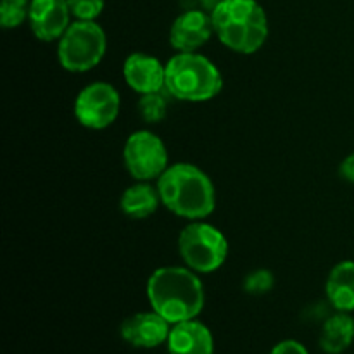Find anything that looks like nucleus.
<instances>
[{
	"mask_svg": "<svg viewBox=\"0 0 354 354\" xmlns=\"http://www.w3.org/2000/svg\"><path fill=\"white\" fill-rule=\"evenodd\" d=\"M152 310L169 324L194 320L204 308V287L196 272L182 266H162L147 280Z\"/></svg>",
	"mask_w": 354,
	"mask_h": 354,
	"instance_id": "obj_1",
	"label": "nucleus"
},
{
	"mask_svg": "<svg viewBox=\"0 0 354 354\" xmlns=\"http://www.w3.org/2000/svg\"><path fill=\"white\" fill-rule=\"evenodd\" d=\"M156 187L162 206L190 221L207 218L216 206V192L211 178L190 162L168 166Z\"/></svg>",
	"mask_w": 354,
	"mask_h": 354,
	"instance_id": "obj_2",
	"label": "nucleus"
},
{
	"mask_svg": "<svg viewBox=\"0 0 354 354\" xmlns=\"http://www.w3.org/2000/svg\"><path fill=\"white\" fill-rule=\"evenodd\" d=\"M211 21L221 44L239 54H254L268 38V17L256 0H223Z\"/></svg>",
	"mask_w": 354,
	"mask_h": 354,
	"instance_id": "obj_3",
	"label": "nucleus"
},
{
	"mask_svg": "<svg viewBox=\"0 0 354 354\" xmlns=\"http://www.w3.org/2000/svg\"><path fill=\"white\" fill-rule=\"evenodd\" d=\"M223 88L216 66L197 52H178L166 62V92L185 102H206Z\"/></svg>",
	"mask_w": 354,
	"mask_h": 354,
	"instance_id": "obj_4",
	"label": "nucleus"
},
{
	"mask_svg": "<svg viewBox=\"0 0 354 354\" xmlns=\"http://www.w3.org/2000/svg\"><path fill=\"white\" fill-rule=\"evenodd\" d=\"M106 48V33L95 21H75L59 38V64L69 73L90 71L102 61Z\"/></svg>",
	"mask_w": 354,
	"mask_h": 354,
	"instance_id": "obj_5",
	"label": "nucleus"
},
{
	"mask_svg": "<svg viewBox=\"0 0 354 354\" xmlns=\"http://www.w3.org/2000/svg\"><path fill=\"white\" fill-rule=\"evenodd\" d=\"M178 252L187 268L196 273H213L227 259L228 242L216 227L196 220L180 232Z\"/></svg>",
	"mask_w": 354,
	"mask_h": 354,
	"instance_id": "obj_6",
	"label": "nucleus"
},
{
	"mask_svg": "<svg viewBox=\"0 0 354 354\" xmlns=\"http://www.w3.org/2000/svg\"><path fill=\"white\" fill-rule=\"evenodd\" d=\"M123 161L124 168L137 182H151L168 169V149L156 133L138 130L124 144Z\"/></svg>",
	"mask_w": 354,
	"mask_h": 354,
	"instance_id": "obj_7",
	"label": "nucleus"
},
{
	"mask_svg": "<svg viewBox=\"0 0 354 354\" xmlns=\"http://www.w3.org/2000/svg\"><path fill=\"white\" fill-rule=\"evenodd\" d=\"M120 93L104 82L90 83L75 100V118L88 130H104L116 121L120 114Z\"/></svg>",
	"mask_w": 354,
	"mask_h": 354,
	"instance_id": "obj_8",
	"label": "nucleus"
},
{
	"mask_svg": "<svg viewBox=\"0 0 354 354\" xmlns=\"http://www.w3.org/2000/svg\"><path fill=\"white\" fill-rule=\"evenodd\" d=\"M68 0H31L30 28L35 37L41 41L59 40L69 28Z\"/></svg>",
	"mask_w": 354,
	"mask_h": 354,
	"instance_id": "obj_9",
	"label": "nucleus"
},
{
	"mask_svg": "<svg viewBox=\"0 0 354 354\" xmlns=\"http://www.w3.org/2000/svg\"><path fill=\"white\" fill-rule=\"evenodd\" d=\"M169 322L165 320L159 313L144 311V313H135L128 317L121 324V337L131 344L133 348L152 349L161 346L169 337Z\"/></svg>",
	"mask_w": 354,
	"mask_h": 354,
	"instance_id": "obj_10",
	"label": "nucleus"
},
{
	"mask_svg": "<svg viewBox=\"0 0 354 354\" xmlns=\"http://www.w3.org/2000/svg\"><path fill=\"white\" fill-rule=\"evenodd\" d=\"M213 31L211 14L207 16L204 10L190 9L173 21L169 44L178 52H196L209 41Z\"/></svg>",
	"mask_w": 354,
	"mask_h": 354,
	"instance_id": "obj_11",
	"label": "nucleus"
},
{
	"mask_svg": "<svg viewBox=\"0 0 354 354\" xmlns=\"http://www.w3.org/2000/svg\"><path fill=\"white\" fill-rule=\"evenodd\" d=\"M123 75L128 86L140 95L166 90V66L154 55L144 52L130 54L124 59Z\"/></svg>",
	"mask_w": 354,
	"mask_h": 354,
	"instance_id": "obj_12",
	"label": "nucleus"
},
{
	"mask_svg": "<svg viewBox=\"0 0 354 354\" xmlns=\"http://www.w3.org/2000/svg\"><path fill=\"white\" fill-rule=\"evenodd\" d=\"M166 342L169 354H213L214 349L211 330L196 318L173 325Z\"/></svg>",
	"mask_w": 354,
	"mask_h": 354,
	"instance_id": "obj_13",
	"label": "nucleus"
},
{
	"mask_svg": "<svg viewBox=\"0 0 354 354\" xmlns=\"http://www.w3.org/2000/svg\"><path fill=\"white\" fill-rule=\"evenodd\" d=\"M325 294L328 303L337 311H354V261H341L330 270Z\"/></svg>",
	"mask_w": 354,
	"mask_h": 354,
	"instance_id": "obj_14",
	"label": "nucleus"
},
{
	"mask_svg": "<svg viewBox=\"0 0 354 354\" xmlns=\"http://www.w3.org/2000/svg\"><path fill=\"white\" fill-rule=\"evenodd\" d=\"M161 203L158 187H152L149 182H137L128 187L120 199V207L123 214L131 220H145L158 211Z\"/></svg>",
	"mask_w": 354,
	"mask_h": 354,
	"instance_id": "obj_15",
	"label": "nucleus"
},
{
	"mask_svg": "<svg viewBox=\"0 0 354 354\" xmlns=\"http://www.w3.org/2000/svg\"><path fill=\"white\" fill-rule=\"evenodd\" d=\"M354 341V318L344 311L332 315L322 327L320 348L327 354L344 353Z\"/></svg>",
	"mask_w": 354,
	"mask_h": 354,
	"instance_id": "obj_16",
	"label": "nucleus"
},
{
	"mask_svg": "<svg viewBox=\"0 0 354 354\" xmlns=\"http://www.w3.org/2000/svg\"><path fill=\"white\" fill-rule=\"evenodd\" d=\"M138 114L145 123H161L168 114V102H166L162 92L144 93L138 99Z\"/></svg>",
	"mask_w": 354,
	"mask_h": 354,
	"instance_id": "obj_17",
	"label": "nucleus"
},
{
	"mask_svg": "<svg viewBox=\"0 0 354 354\" xmlns=\"http://www.w3.org/2000/svg\"><path fill=\"white\" fill-rule=\"evenodd\" d=\"M30 16V2L28 0H2L0 3V24L6 30L17 28Z\"/></svg>",
	"mask_w": 354,
	"mask_h": 354,
	"instance_id": "obj_18",
	"label": "nucleus"
},
{
	"mask_svg": "<svg viewBox=\"0 0 354 354\" xmlns=\"http://www.w3.org/2000/svg\"><path fill=\"white\" fill-rule=\"evenodd\" d=\"M68 6L78 21H95L104 10V0H68Z\"/></svg>",
	"mask_w": 354,
	"mask_h": 354,
	"instance_id": "obj_19",
	"label": "nucleus"
},
{
	"mask_svg": "<svg viewBox=\"0 0 354 354\" xmlns=\"http://www.w3.org/2000/svg\"><path fill=\"white\" fill-rule=\"evenodd\" d=\"M273 282H275V279L268 270H258V272H252L245 277L244 287L251 294H263L272 289Z\"/></svg>",
	"mask_w": 354,
	"mask_h": 354,
	"instance_id": "obj_20",
	"label": "nucleus"
},
{
	"mask_svg": "<svg viewBox=\"0 0 354 354\" xmlns=\"http://www.w3.org/2000/svg\"><path fill=\"white\" fill-rule=\"evenodd\" d=\"M270 354H308V351L297 341H283L280 344H277Z\"/></svg>",
	"mask_w": 354,
	"mask_h": 354,
	"instance_id": "obj_21",
	"label": "nucleus"
},
{
	"mask_svg": "<svg viewBox=\"0 0 354 354\" xmlns=\"http://www.w3.org/2000/svg\"><path fill=\"white\" fill-rule=\"evenodd\" d=\"M339 175L346 182L354 183V152L341 162V166H339Z\"/></svg>",
	"mask_w": 354,
	"mask_h": 354,
	"instance_id": "obj_22",
	"label": "nucleus"
}]
</instances>
